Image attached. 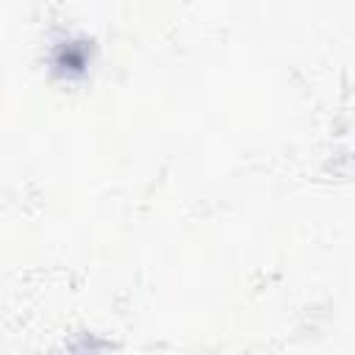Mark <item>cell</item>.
<instances>
[{"label":"cell","mask_w":355,"mask_h":355,"mask_svg":"<svg viewBox=\"0 0 355 355\" xmlns=\"http://www.w3.org/2000/svg\"><path fill=\"white\" fill-rule=\"evenodd\" d=\"M50 64H53V72L67 80L83 78L92 64V42L83 36H61L53 44Z\"/></svg>","instance_id":"1"}]
</instances>
